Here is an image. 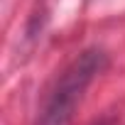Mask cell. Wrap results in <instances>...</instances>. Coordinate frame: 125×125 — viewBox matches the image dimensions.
<instances>
[{
  "label": "cell",
  "mask_w": 125,
  "mask_h": 125,
  "mask_svg": "<svg viewBox=\"0 0 125 125\" xmlns=\"http://www.w3.org/2000/svg\"><path fill=\"white\" fill-rule=\"evenodd\" d=\"M103 66H105V54L101 49H88L79 54L61 71L34 125H69L88 83L96 79V74L103 71Z\"/></svg>",
  "instance_id": "obj_1"
}]
</instances>
